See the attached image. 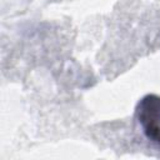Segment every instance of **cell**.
<instances>
[{
    "label": "cell",
    "instance_id": "cell-1",
    "mask_svg": "<svg viewBox=\"0 0 160 160\" xmlns=\"http://www.w3.org/2000/svg\"><path fill=\"white\" fill-rule=\"evenodd\" d=\"M135 119L144 136L160 148V96L156 94L142 96L136 105Z\"/></svg>",
    "mask_w": 160,
    "mask_h": 160
}]
</instances>
